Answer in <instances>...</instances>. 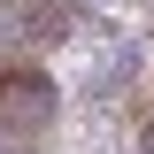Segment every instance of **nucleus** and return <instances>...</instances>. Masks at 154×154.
I'll return each instance as SVG.
<instances>
[{
    "label": "nucleus",
    "mask_w": 154,
    "mask_h": 154,
    "mask_svg": "<svg viewBox=\"0 0 154 154\" xmlns=\"http://www.w3.org/2000/svg\"><path fill=\"white\" fill-rule=\"evenodd\" d=\"M46 123H54V77L0 69V139H38Z\"/></svg>",
    "instance_id": "f257e3e1"
}]
</instances>
